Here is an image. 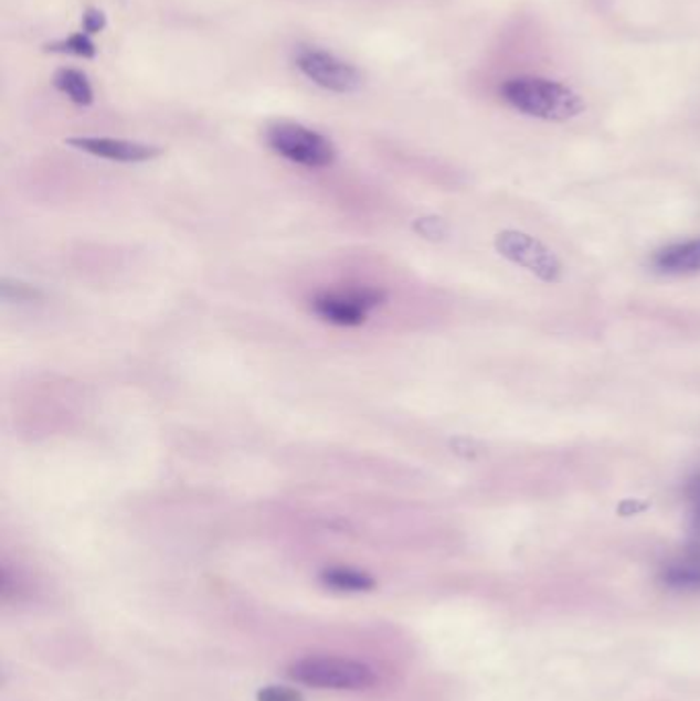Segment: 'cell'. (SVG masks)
<instances>
[{"instance_id": "cell-6", "label": "cell", "mask_w": 700, "mask_h": 701, "mask_svg": "<svg viewBox=\"0 0 700 701\" xmlns=\"http://www.w3.org/2000/svg\"><path fill=\"white\" fill-rule=\"evenodd\" d=\"M497 251L503 257L522 265L528 272L534 273L542 282H556L561 265L553 253L542 246L532 236L522 232H503L497 236Z\"/></svg>"}, {"instance_id": "cell-13", "label": "cell", "mask_w": 700, "mask_h": 701, "mask_svg": "<svg viewBox=\"0 0 700 701\" xmlns=\"http://www.w3.org/2000/svg\"><path fill=\"white\" fill-rule=\"evenodd\" d=\"M257 701H305V695L298 689L267 686L257 691Z\"/></svg>"}, {"instance_id": "cell-14", "label": "cell", "mask_w": 700, "mask_h": 701, "mask_svg": "<svg viewBox=\"0 0 700 701\" xmlns=\"http://www.w3.org/2000/svg\"><path fill=\"white\" fill-rule=\"evenodd\" d=\"M107 25V19H105V14L103 11H97V9H88L87 13L83 14V29H85V33L88 35H93V33H99Z\"/></svg>"}, {"instance_id": "cell-3", "label": "cell", "mask_w": 700, "mask_h": 701, "mask_svg": "<svg viewBox=\"0 0 700 701\" xmlns=\"http://www.w3.org/2000/svg\"><path fill=\"white\" fill-rule=\"evenodd\" d=\"M265 140L276 155L308 169H325L336 160V146L329 138L293 121L269 126Z\"/></svg>"}, {"instance_id": "cell-5", "label": "cell", "mask_w": 700, "mask_h": 701, "mask_svg": "<svg viewBox=\"0 0 700 701\" xmlns=\"http://www.w3.org/2000/svg\"><path fill=\"white\" fill-rule=\"evenodd\" d=\"M384 300V291L374 287H350L325 291L310 301L312 312L336 327H360L365 316Z\"/></svg>"}, {"instance_id": "cell-15", "label": "cell", "mask_w": 700, "mask_h": 701, "mask_svg": "<svg viewBox=\"0 0 700 701\" xmlns=\"http://www.w3.org/2000/svg\"><path fill=\"white\" fill-rule=\"evenodd\" d=\"M692 499H694V513H697V523H699L700 528V480L699 482H694V492H692Z\"/></svg>"}, {"instance_id": "cell-10", "label": "cell", "mask_w": 700, "mask_h": 701, "mask_svg": "<svg viewBox=\"0 0 700 701\" xmlns=\"http://www.w3.org/2000/svg\"><path fill=\"white\" fill-rule=\"evenodd\" d=\"M661 578L664 585L674 591H700V564L685 554L682 559L674 560L664 569Z\"/></svg>"}, {"instance_id": "cell-1", "label": "cell", "mask_w": 700, "mask_h": 701, "mask_svg": "<svg viewBox=\"0 0 700 701\" xmlns=\"http://www.w3.org/2000/svg\"><path fill=\"white\" fill-rule=\"evenodd\" d=\"M501 97L506 103H510L516 111L549 121L570 119L584 109L582 99L575 93H571L568 86L534 76H520L508 81L501 86Z\"/></svg>"}, {"instance_id": "cell-12", "label": "cell", "mask_w": 700, "mask_h": 701, "mask_svg": "<svg viewBox=\"0 0 700 701\" xmlns=\"http://www.w3.org/2000/svg\"><path fill=\"white\" fill-rule=\"evenodd\" d=\"M47 52H60V54H73V56L95 57L97 47L91 42L88 33H74L68 40L47 45Z\"/></svg>"}, {"instance_id": "cell-9", "label": "cell", "mask_w": 700, "mask_h": 701, "mask_svg": "<svg viewBox=\"0 0 700 701\" xmlns=\"http://www.w3.org/2000/svg\"><path fill=\"white\" fill-rule=\"evenodd\" d=\"M322 585L337 593H368L376 588V578L372 574L351 569V566H329L319 574Z\"/></svg>"}, {"instance_id": "cell-4", "label": "cell", "mask_w": 700, "mask_h": 701, "mask_svg": "<svg viewBox=\"0 0 700 701\" xmlns=\"http://www.w3.org/2000/svg\"><path fill=\"white\" fill-rule=\"evenodd\" d=\"M296 68L325 91L348 95L364 85V74L353 64L319 47H300L296 52Z\"/></svg>"}, {"instance_id": "cell-2", "label": "cell", "mask_w": 700, "mask_h": 701, "mask_svg": "<svg viewBox=\"0 0 700 701\" xmlns=\"http://www.w3.org/2000/svg\"><path fill=\"white\" fill-rule=\"evenodd\" d=\"M288 677L307 688L333 691H365L379 683L376 671L362 660L348 657H305L288 667Z\"/></svg>"}, {"instance_id": "cell-7", "label": "cell", "mask_w": 700, "mask_h": 701, "mask_svg": "<svg viewBox=\"0 0 700 701\" xmlns=\"http://www.w3.org/2000/svg\"><path fill=\"white\" fill-rule=\"evenodd\" d=\"M68 146L93 157L107 158L116 162H147L162 152L161 148L150 144L128 142L116 138H71Z\"/></svg>"}, {"instance_id": "cell-8", "label": "cell", "mask_w": 700, "mask_h": 701, "mask_svg": "<svg viewBox=\"0 0 700 701\" xmlns=\"http://www.w3.org/2000/svg\"><path fill=\"white\" fill-rule=\"evenodd\" d=\"M657 269L666 275H692L700 272V241L671 244L656 255Z\"/></svg>"}, {"instance_id": "cell-11", "label": "cell", "mask_w": 700, "mask_h": 701, "mask_svg": "<svg viewBox=\"0 0 700 701\" xmlns=\"http://www.w3.org/2000/svg\"><path fill=\"white\" fill-rule=\"evenodd\" d=\"M54 85L76 105H91L93 103V86L88 83L85 72L60 68L54 74Z\"/></svg>"}]
</instances>
